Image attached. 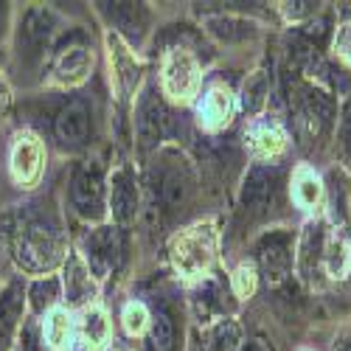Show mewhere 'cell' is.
Here are the masks:
<instances>
[{
	"label": "cell",
	"mask_w": 351,
	"mask_h": 351,
	"mask_svg": "<svg viewBox=\"0 0 351 351\" xmlns=\"http://www.w3.org/2000/svg\"><path fill=\"white\" fill-rule=\"evenodd\" d=\"M278 194H281V171L267 166H253L239 194V208L247 219H261L278 206Z\"/></svg>",
	"instance_id": "12"
},
{
	"label": "cell",
	"mask_w": 351,
	"mask_h": 351,
	"mask_svg": "<svg viewBox=\"0 0 351 351\" xmlns=\"http://www.w3.org/2000/svg\"><path fill=\"white\" fill-rule=\"evenodd\" d=\"M340 351H351V343H346V346H343V348H340Z\"/></svg>",
	"instance_id": "39"
},
{
	"label": "cell",
	"mask_w": 351,
	"mask_h": 351,
	"mask_svg": "<svg viewBox=\"0 0 351 351\" xmlns=\"http://www.w3.org/2000/svg\"><path fill=\"white\" fill-rule=\"evenodd\" d=\"M121 253H124V242H121V230L115 225H96L79 242V256L96 281L112 276V270L121 265Z\"/></svg>",
	"instance_id": "9"
},
{
	"label": "cell",
	"mask_w": 351,
	"mask_h": 351,
	"mask_svg": "<svg viewBox=\"0 0 351 351\" xmlns=\"http://www.w3.org/2000/svg\"><path fill=\"white\" fill-rule=\"evenodd\" d=\"M25 315V278L9 276L3 292H0V351H14Z\"/></svg>",
	"instance_id": "14"
},
{
	"label": "cell",
	"mask_w": 351,
	"mask_h": 351,
	"mask_svg": "<svg viewBox=\"0 0 351 351\" xmlns=\"http://www.w3.org/2000/svg\"><path fill=\"white\" fill-rule=\"evenodd\" d=\"M149 309H146L143 304H138V301H130L127 306H124V312H121V326H124V332L130 335V337H138V335H143L146 329H149Z\"/></svg>",
	"instance_id": "30"
},
{
	"label": "cell",
	"mask_w": 351,
	"mask_h": 351,
	"mask_svg": "<svg viewBox=\"0 0 351 351\" xmlns=\"http://www.w3.org/2000/svg\"><path fill=\"white\" fill-rule=\"evenodd\" d=\"M217 245H219V233L214 222H197L180 233H174L169 245L171 267L183 278H206L214 267Z\"/></svg>",
	"instance_id": "4"
},
{
	"label": "cell",
	"mask_w": 351,
	"mask_h": 351,
	"mask_svg": "<svg viewBox=\"0 0 351 351\" xmlns=\"http://www.w3.org/2000/svg\"><path fill=\"white\" fill-rule=\"evenodd\" d=\"M93 71V53L84 43H65L53 45L51 68H48V84L60 87V90H73V87L84 84Z\"/></svg>",
	"instance_id": "11"
},
{
	"label": "cell",
	"mask_w": 351,
	"mask_h": 351,
	"mask_svg": "<svg viewBox=\"0 0 351 351\" xmlns=\"http://www.w3.org/2000/svg\"><path fill=\"white\" fill-rule=\"evenodd\" d=\"M110 56H112V79H115V87L121 90V96H132L135 87L141 82V65L132 56L130 48H124L119 43V37H110Z\"/></svg>",
	"instance_id": "24"
},
{
	"label": "cell",
	"mask_w": 351,
	"mask_h": 351,
	"mask_svg": "<svg viewBox=\"0 0 351 351\" xmlns=\"http://www.w3.org/2000/svg\"><path fill=\"white\" fill-rule=\"evenodd\" d=\"M289 17H304V14H315V3H284Z\"/></svg>",
	"instance_id": "36"
},
{
	"label": "cell",
	"mask_w": 351,
	"mask_h": 351,
	"mask_svg": "<svg viewBox=\"0 0 351 351\" xmlns=\"http://www.w3.org/2000/svg\"><path fill=\"white\" fill-rule=\"evenodd\" d=\"M194 191V174L178 152H163L149 169V194L155 208L178 214Z\"/></svg>",
	"instance_id": "5"
},
{
	"label": "cell",
	"mask_w": 351,
	"mask_h": 351,
	"mask_svg": "<svg viewBox=\"0 0 351 351\" xmlns=\"http://www.w3.org/2000/svg\"><path fill=\"white\" fill-rule=\"evenodd\" d=\"M56 37H60V20L56 12L48 6H28L17 12L14 28H12V53L17 71L40 68L45 62L48 51L53 48Z\"/></svg>",
	"instance_id": "2"
},
{
	"label": "cell",
	"mask_w": 351,
	"mask_h": 351,
	"mask_svg": "<svg viewBox=\"0 0 351 351\" xmlns=\"http://www.w3.org/2000/svg\"><path fill=\"white\" fill-rule=\"evenodd\" d=\"M233 107L237 104H233V96H230L228 87H222V84L211 87V90L202 96V104L197 110L199 124L206 130H211V132L225 130L230 124V119H233Z\"/></svg>",
	"instance_id": "20"
},
{
	"label": "cell",
	"mask_w": 351,
	"mask_h": 351,
	"mask_svg": "<svg viewBox=\"0 0 351 351\" xmlns=\"http://www.w3.org/2000/svg\"><path fill=\"white\" fill-rule=\"evenodd\" d=\"M267 96H270V73L265 68L247 73V79L242 84V107L247 112H258L267 104Z\"/></svg>",
	"instance_id": "26"
},
{
	"label": "cell",
	"mask_w": 351,
	"mask_h": 351,
	"mask_svg": "<svg viewBox=\"0 0 351 351\" xmlns=\"http://www.w3.org/2000/svg\"><path fill=\"white\" fill-rule=\"evenodd\" d=\"M68 206L87 225L107 217V180L99 166L84 163L73 171L68 186Z\"/></svg>",
	"instance_id": "8"
},
{
	"label": "cell",
	"mask_w": 351,
	"mask_h": 351,
	"mask_svg": "<svg viewBox=\"0 0 351 351\" xmlns=\"http://www.w3.org/2000/svg\"><path fill=\"white\" fill-rule=\"evenodd\" d=\"M62 276V301H65V309H84V306H90L93 298H96V278L93 273L87 270V265L82 261L79 253H68L65 258V265L60 267Z\"/></svg>",
	"instance_id": "15"
},
{
	"label": "cell",
	"mask_w": 351,
	"mask_h": 351,
	"mask_svg": "<svg viewBox=\"0 0 351 351\" xmlns=\"http://www.w3.org/2000/svg\"><path fill=\"white\" fill-rule=\"evenodd\" d=\"M284 146H287V135L281 127L276 124H265V127H258L253 132V152L261 158V160H273L284 152Z\"/></svg>",
	"instance_id": "27"
},
{
	"label": "cell",
	"mask_w": 351,
	"mask_h": 351,
	"mask_svg": "<svg viewBox=\"0 0 351 351\" xmlns=\"http://www.w3.org/2000/svg\"><path fill=\"white\" fill-rule=\"evenodd\" d=\"M48 171V146L34 127H17L6 146V174L14 191L32 194L43 186Z\"/></svg>",
	"instance_id": "3"
},
{
	"label": "cell",
	"mask_w": 351,
	"mask_h": 351,
	"mask_svg": "<svg viewBox=\"0 0 351 351\" xmlns=\"http://www.w3.org/2000/svg\"><path fill=\"white\" fill-rule=\"evenodd\" d=\"M340 149H343L346 160L351 163V99L343 107V119H340Z\"/></svg>",
	"instance_id": "34"
},
{
	"label": "cell",
	"mask_w": 351,
	"mask_h": 351,
	"mask_svg": "<svg viewBox=\"0 0 351 351\" xmlns=\"http://www.w3.org/2000/svg\"><path fill=\"white\" fill-rule=\"evenodd\" d=\"M99 6L110 17V23L119 28L130 43H138L146 34V20H149V12L143 9V3H99Z\"/></svg>",
	"instance_id": "22"
},
{
	"label": "cell",
	"mask_w": 351,
	"mask_h": 351,
	"mask_svg": "<svg viewBox=\"0 0 351 351\" xmlns=\"http://www.w3.org/2000/svg\"><path fill=\"white\" fill-rule=\"evenodd\" d=\"M326 267H329V273L337 276V278L346 273V267H348V250H346L343 242H332V245L326 247Z\"/></svg>",
	"instance_id": "33"
},
{
	"label": "cell",
	"mask_w": 351,
	"mask_h": 351,
	"mask_svg": "<svg viewBox=\"0 0 351 351\" xmlns=\"http://www.w3.org/2000/svg\"><path fill=\"white\" fill-rule=\"evenodd\" d=\"M289 104H292V115H295V130L304 143H315L317 138H324L329 132L335 119V104L324 90L295 82L292 84Z\"/></svg>",
	"instance_id": "6"
},
{
	"label": "cell",
	"mask_w": 351,
	"mask_h": 351,
	"mask_svg": "<svg viewBox=\"0 0 351 351\" xmlns=\"http://www.w3.org/2000/svg\"><path fill=\"white\" fill-rule=\"evenodd\" d=\"M6 281H9V278H3V276H0V292H3V287H6Z\"/></svg>",
	"instance_id": "38"
},
{
	"label": "cell",
	"mask_w": 351,
	"mask_h": 351,
	"mask_svg": "<svg viewBox=\"0 0 351 351\" xmlns=\"http://www.w3.org/2000/svg\"><path fill=\"white\" fill-rule=\"evenodd\" d=\"M62 306V281L56 273L25 278V309L32 317H43L51 309Z\"/></svg>",
	"instance_id": "18"
},
{
	"label": "cell",
	"mask_w": 351,
	"mask_h": 351,
	"mask_svg": "<svg viewBox=\"0 0 351 351\" xmlns=\"http://www.w3.org/2000/svg\"><path fill=\"white\" fill-rule=\"evenodd\" d=\"M320 183H317V178L315 174H309V171H301L298 178H295V199L301 202V206H306V208H312L315 202L320 199Z\"/></svg>",
	"instance_id": "31"
},
{
	"label": "cell",
	"mask_w": 351,
	"mask_h": 351,
	"mask_svg": "<svg viewBox=\"0 0 351 351\" xmlns=\"http://www.w3.org/2000/svg\"><path fill=\"white\" fill-rule=\"evenodd\" d=\"M37 320H40V340L48 351H65L71 346V337H73L71 309L56 306V309H51L48 315H43Z\"/></svg>",
	"instance_id": "23"
},
{
	"label": "cell",
	"mask_w": 351,
	"mask_h": 351,
	"mask_svg": "<svg viewBox=\"0 0 351 351\" xmlns=\"http://www.w3.org/2000/svg\"><path fill=\"white\" fill-rule=\"evenodd\" d=\"M178 346V324L174 315L160 304L149 320V351H174Z\"/></svg>",
	"instance_id": "25"
},
{
	"label": "cell",
	"mask_w": 351,
	"mask_h": 351,
	"mask_svg": "<svg viewBox=\"0 0 351 351\" xmlns=\"http://www.w3.org/2000/svg\"><path fill=\"white\" fill-rule=\"evenodd\" d=\"M225 289L217 284V281H202V289L194 295V304H197V315L202 320H211L214 315H222L225 312Z\"/></svg>",
	"instance_id": "29"
},
{
	"label": "cell",
	"mask_w": 351,
	"mask_h": 351,
	"mask_svg": "<svg viewBox=\"0 0 351 351\" xmlns=\"http://www.w3.org/2000/svg\"><path fill=\"white\" fill-rule=\"evenodd\" d=\"M107 211L112 214L115 225H130L138 214V189H135V178L132 171L115 169L110 186H107Z\"/></svg>",
	"instance_id": "17"
},
{
	"label": "cell",
	"mask_w": 351,
	"mask_h": 351,
	"mask_svg": "<svg viewBox=\"0 0 351 351\" xmlns=\"http://www.w3.org/2000/svg\"><path fill=\"white\" fill-rule=\"evenodd\" d=\"M93 135V112L82 99H71L51 112V138L62 152H79Z\"/></svg>",
	"instance_id": "10"
},
{
	"label": "cell",
	"mask_w": 351,
	"mask_h": 351,
	"mask_svg": "<svg viewBox=\"0 0 351 351\" xmlns=\"http://www.w3.org/2000/svg\"><path fill=\"white\" fill-rule=\"evenodd\" d=\"M256 261L261 267V276L270 284H281L292 267V245L287 233H267L256 245Z\"/></svg>",
	"instance_id": "16"
},
{
	"label": "cell",
	"mask_w": 351,
	"mask_h": 351,
	"mask_svg": "<svg viewBox=\"0 0 351 351\" xmlns=\"http://www.w3.org/2000/svg\"><path fill=\"white\" fill-rule=\"evenodd\" d=\"M0 242L14 276L40 278L56 273L68 258V233L45 202H20L0 214Z\"/></svg>",
	"instance_id": "1"
},
{
	"label": "cell",
	"mask_w": 351,
	"mask_h": 351,
	"mask_svg": "<svg viewBox=\"0 0 351 351\" xmlns=\"http://www.w3.org/2000/svg\"><path fill=\"white\" fill-rule=\"evenodd\" d=\"M335 45H337V53H343L346 60H351V23H346L340 32H337Z\"/></svg>",
	"instance_id": "35"
},
{
	"label": "cell",
	"mask_w": 351,
	"mask_h": 351,
	"mask_svg": "<svg viewBox=\"0 0 351 351\" xmlns=\"http://www.w3.org/2000/svg\"><path fill=\"white\" fill-rule=\"evenodd\" d=\"M233 292H237L239 298H250L256 292V267L253 265H239L237 273H233Z\"/></svg>",
	"instance_id": "32"
},
{
	"label": "cell",
	"mask_w": 351,
	"mask_h": 351,
	"mask_svg": "<svg viewBox=\"0 0 351 351\" xmlns=\"http://www.w3.org/2000/svg\"><path fill=\"white\" fill-rule=\"evenodd\" d=\"M242 348V326L233 317H222L208 335L206 351H239Z\"/></svg>",
	"instance_id": "28"
},
{
	"label": "cell",
	"mask_w": 351,
	"mask_h": 351,
	"mask_svg": "<svg viewBox=\"0 0 351 351\" xmlns=\"http://www.w3.org/2000/svg\"><path fill=\"white\" fill-rule=\"evenodd\" d=\"M171 127L174 124H171V112H169L166 101L158 99L155 90H146L135 110V135H138L141 152L158 149V143L169 138Z\"/></svg>",
	"instance_id": "13"
},
{
	"label": "cell",
	"mask_w": 351,
	"mask_h": 351,
	"mask_svg": "<svg viewBox=\"0 0 351 351\" xmlns=\"http://www.w3.org/2000/svg\"><path fill=\"white\" fill-rule=\"evenodd\" d=\"M239 351H267V346L261 343V340H250V343H242Z\"/></svg>",
	"instance_id": "37"
},
{
	"label": "cell",
	"mask_w": 351,
	"mask_h": 351,
	"mask_svg": "<svg viewBox=\"0 0 351 351\" xmlns=\"http://www.w3.org/2000/svg\"><path fill=\"white\" fill-rule=\"evenodd\" d=\"M202 82V65L186 45H171L163 53V68H160V87L163 96L174 104H189L199 93Z\"/></svg>",
	"instance_id": "7"
},
{
	"label": "cell",
	"mask_w": 351,
	"mask_h": 351,
	"mask_svg": "<svg viewBox=\"0 0 351 351\" xmlns=\"http://www.w3.org/2000/svg\"><path fill=\"white\" fill-rule=\"evenodd\" d=\"M202 28L219 43H245L253 40L258 34V25L247 17H237V14H206L202 17Z\"/></svg>",
	"instance_id": "21"
},
{
	"label": "cell",
	"mask_w": 351,
	"mask_h": 351,
	"mask_svg": "<svg viewBox=\"0 0 351 351\" xmlns=\"http://www.w3.org/2000/svg\"><path fill=\"white\" fill-rule=\"evenodd\" d=\"M76 335H79V343L84 346V351H101L112 335L107 312L99 304L84 306L79 312V320H76Z\"/></svg>",
	"instance_id": "19"
}]
</instances>
